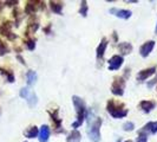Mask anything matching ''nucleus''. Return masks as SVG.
Segmentation results:
<instances>
[{"label":"nucleus","instance_id":"f257e3e1","mask_svg":"<svg viewBox=\"0 0 157 142\" xmlns=\"http://www.w3.org/2000/svg\"><path fill=\"white\" fill-rule=\"evenodd\" d=\"M87 122H89V128H87V134L89 137L92 142H99L101 141V133L99 128L102 126V118L94 117V112L91 110L87 111Z\"/></svg>","mask_w":157,"mask_h":142},{"label":"nucleus","instance_id":"f03ea898","mask_svg":"<svg viewBox=\"0 0 157 142\" xmlns=\"http://www.w3.org/2000/svg\"><path fill=\"white\" fill-rule=\"evenodd\" d=\"M72 102H73V105L77 111V121L75 123H72V128H78L79 126H82V123L85 118V111H86L85 102L78 96H72Z\"/></svg>","mask_w":157,"mask_h":142},{"label":"nucleus","instance_id":"7ed1b4c3","mask_svg":"<svg viewBox=\"0 0 157 142\" xmlns=\"http://www.w3.org/2000/svg\"><path fill=\"white\" fill-rule=\"evenodd\" d=\"M106 109H108V112H109L113 118H121L128 115V110L124 108V104L115 102V101H112V100H110V101L108 102Z\"/></svg>","mask_w":157,"mask_h":142},{"label":"nucleus","instance_id":"20e7f679","mask_svg":"<svg viewBox=\"0 0 157 142\" xmlns=\"http://www.w3.org/2000/svg\"><path fill=\"white\" fill-rule=\"evenodd\" d=\"M124 89H125V81L123 77H115V81L111 85V91L113 95L122 96L124 94Z\"/></svg>","mask_w":157,"mask_h":142},{"label":"nucleus","instance_id":"39448f33","mask_svg":"<svg viewBox=\"0 0 157 142\" xmlns=\"http://www.w3.org/2000/svg\"><path fill=\"white\" fill-rule=\"evenodd\" d=\"M20 96L27 101V103H29L30 107H34V105L38 103L37 95L34 94L33 91H31L29 88H23V89L20 90Z\"/></svg>","mask_w":157,"mask_h":142},{"label":"nucleus","instance_id":"423d86ee","mask_svg":"<svg viewBox=\"0 0 157 142\" xmlns=\"http://www.w3.org/2000/svg\"><path fill=\"white\" fill-rule=\"evenodd\" d=\"M123 57L122 56H113V57H111L110 61H109V70L113 71V70H117L119 69L121 66H122V64H123Z\"/></svg>","mask_w":157,"mask_h":142},{"label":"nucleus","instance_id":"0eeeda50","mask_svg":"<svg viewBox=\"0 0 157 142\" xmlns=\"http://www.w3.org/2000/svg\"><path fill=\"white\" fill-rule=\"evenodd\" d=\"M11 27H12V23L11 22H6V23H4L1 25V27H0V32H1V34L2 36H6L8 39H16V34H13L12 32H11Z\"/></svg>","mask_w":157,"mask_h":142},{"label":"nucleus","instance_id":"6e6552de","mask_svg":"<svg viewBox=\"0 0 157 142\" xmlns=\"http://www.w3.org/2000/svg\"><path fill=\"white\" fill-rule=\"evenodd\" d=\"M155 46V41L154 40H149V41H145L140 49V52H141L142 57H148L150 55V52L152 51V49Z\"/></svg>","mask_w":157,"mask_h":142},{"label":"nucleus","instance_id":"1a4fd4ad","mask_svg":"<svg viewBox=\"0 0 157 142\" xmlns=\"http://www.w3.org/2000/svg\"><path fill=\"white\" fill-rule=\"evenodd\" d=\"M110 13L113 16L122 18V19H129L131 17V11L129 10H117V8H111Z\"/></svg>","mask_w":157,"mask_h":142},{"label":"nucleus","instance_id":"9d476101","mask_svg":"<svg viewBox=\"0 0 157 142\" xmlns=\"http://www.w3.org/2000/svg\"><path fill=\"white\" fill-rule=\"evenodd\" d=\"M156 71V68L155 66H152V68H149V69H144V70L140 71L138 73H137V81H140V82H142V81H145V79L148 78V77H150L154 72Z\"/></svg>","mask_w":157,"mask_h":142},{"label":"nucleus","instance_id":"9b49d317","mask_svg":"<svg viewBox=\"0 0 157 142\" xmlns=\"http://www.w3.org/2000/svg\"><path fill=\"white\" fill-rule=\"evenodd\" d=\"M140 132L145 134H156L157 133V122H149L142 128Z\"/></svg>","mask_w":157,"mask_h":142},{"label":"nucleus","instance_id":"f8f14e48","mask_svg":"<svg viewBox=\"0 0 157 142\" xmlns=\"http://www.w3.org/2000/svg\"><path fill=\"white\" fill-rule=\"evenodd\" d=\"M38 136H39V142H47L50 137V128L47 126H41Z\"/></svg>","mask_w":157,"mask_h":142},{"label":"nucleus","instance_id":"ddd939ff","mask_svg":"<svg viewBox=\"0 0 157 142\" xmlns=\"http://www.w3.org/2000/svg\"><path fill=\"white\" fill-rule=\"evenodd\" d=\"M140 107L144 112H150L156 107V102H154V101H142L140 103Z\"/></svg>","mask_w":157,"mask_h":142},{"label":"nucleus","instance_id":"4468645a","mask_svg":"<svg viewBox=\"0 0 157 142\" xmlns=\"http://www.w3.org/2000/svg\"><path fill=\"white\" fill-rule=\"evenodd\" d=\"M106 46H108V39H106V38H103V39L101 40V44L97 47V58H98V59H102L103 58Z\"/></svg>","mask_w":157,"mask_h":142},{"label":"nucleus","instance_id":"2eb2a0df","mask_svg":"<svg viewBox=\"0 0 157 142\" xmlns=\"http://www.w3.org/2000/svg\"><path fill=\"white\" fill-rule=\"evenodd\" d=\"M118 50H119V52L122 53V55H129V53H131V51H132V45L130 44V43H121L119 45H118Z\"/></svg>","mask_w":157,"mask_h":142},{"label":"nucleus","instance_id":"dca6fc26","mask_svg":"<svg viewBox=\"0 0 157 142\" xmlns=\"http://www.w3.org/2000/svg\"><path fill=\"white\" fill-rule=\"evenodd\" d=\"M80 139H82V135L79 133L78 130H72L69 136H67V139H66V141L67 142H80Z\"/></svg>","mask_w":157,"mask_h":142},{"label":"nucleus","instance_id":"f3484780","mask_svg":"<svg viewBox=\"0 0 157 142\" xmlns=\"http://www.w3.org/2000/svg\"><path fill=\"white\" fill-rule=\"evenodd\" d=\"M25 136L26 137H29V139H33V137H36L37 135H39V130H38V128L36 126L33 127H30L27 130H25Z\"/></svg>","mask_w":157,"mask_h":142},{"label":"nucleus","instance_id":"a211bd4d","mask_svg":"<svg viewBox=\"0 0 157 142\" xmlns=\"http://www.w3.org/2000/svg\"><path fill=\"white\" fill-rule=\"evenodd\" d=\"M50 5H51V10H52L55 13H57V14H60V13H62L63 2H60V1H51Z\"/></svg>","mask_w":157,"mask_h":142},{"label":"nucleus","instance_id":"6ab92c4d","mask_svg":"<svg viewBox=\"0 0 157 142\" xmlns=\"http://www.w3.org/2000/svg\"><path fill=\"white\" fill-rule=\"evenodd\" d=\"M26 79H27V84L29 85H33L36 83V81H37V73H36V71H32V70L27 71Z\"/></svg>","mask_w":157,"mask_h":142},{"label":"nucleus","instance_id":"aec40b11","mask_svg":"<svg viewBox=\"0 0 157 142\" xmlns=\"http://www.w3.org/2000/svg\"><path fill=\"white\" fill-rule=\"evenodd\" d=\"M79 14H80L82 17H86L87 16V4H86V1H82V2H80Z\"/></svg>","mask_w":157,"mask_h":142},{"label":"nucleus","instance_id":"412c9836","mask_svg":"<svg viewBox=\"0 0 157 142\" xmlns=\"http://www.w3.org/2000/svg\"><path fill=\"white\" fill-rule=\"evenodd\" d=\"M36 5H34V2H29L27 5H26V8H25V12L27 13V14H33L34 12H36Z\"/></svg>","mask_w":157,"mask_h":142},{"label":"nucleus","instance_id":"4be33fe9","mask_svg":"<svg viewBox=\"0 0 157 142\" xmlns=\"http://www.w3.org/2000/svg\"><path fill=\"white\" fill-rule=\"evenodd\" d=\"M0 71H1V73H2V75H5V76L7 77V81L10 82V83H13V82H14V76H13V72L4 70V69H1V68H0Z\"/></svg>","mask_w":157,"mask_h":142},{"label":"nucleus","instance_id":"5701e85b","mask_svg":"<svg viewBox=\"0 0 157 142\" xmlns=\"http://www.w3.org/2000/svg\"><path fill=\"white\" fill-rule=\"evenodd\" d=\"M51 117H52V121L56 123L57 128H59V127H60V123H62V120L58 117V110H56L55 114H51Z\"/></svg>","mask_w":157,"mask_h":142},{"label":"nucleus","instance_id":"b1692460","mask_svg":"<svg viewBox=\"0 0 157 142\" xmlns=\"http://www.w3.org/2000/svg\"><path fill=\"white\" fill-rule=\"evenodd\" d=\"M8 52V47L7 45L2 41V40L0 39V56H4V55H6Z\"/></svg>","mask_w":157,"mask_h":142},{"label":"nucleus","instance_id":"393cba45","mask_svg":"<svg viewBox=\"0 0 157 142\" xmlns=\"http://www.w3.org/2000/svg\"><path fill=\"white\" fill-rule=\"evenodd\" d=\"M136 142H148V135L145 134V133L140 132V134H138L137 139H136Z\"/></svg>","mask_w":157,"mask_h":142},{"label":"nucleus","instance_id":"a878e982","mask_svg":"<svg viewBox=\"0 0 157 142\" xmlns=\"http://www.w3.org/2000/svg\"><path fill=\"white\" fill-rule=\"evenodd\" d=\"M123 129H124L125 132H132L135 129V124L132 122H125V123L123 124Z\"/></svg>","mask_w":157,"mask_h":142},{"label":"nucleus","instance_id":"bb28decb","mask_svg":"<svg viewBox=\"0 0 157 142\" xmlns=\"http://www.w3.org/2000/svg\"><path fill=\"white\" fill-rule=\"evenodd\" d=\"M26 46L29 50H34V47H36V41L33 39H29L26 41Z\"/></svg>","mask_w":157,"mask_h":142},{"label":"nucleus","instance_id":"cd10ccee","mask_svg":"<svg viewBox=\"0 0 157 142\" xmlns=\"http://www.w3.org/2000/svg\"><path fill=\"white\" fill-rule=\"evenodd\" d=\"M155 84H157V75H156V77H155V78L151 79V81H149V82H148V84H147V85H148V88H149V89H151V88L154 87Z\"/></svg>","mask_w":157,"mask_h":142},{"label":"nucleus","instance_id":"c85d7f7f","mask_svg":"<svg viewBox=\"0 0 157 142\" xmlns=\"http://www.w3.org/2000/svg\"><path fill=\"white\" fill-rule=\"evenodd\" d=\"M17 58H18V59L20 61V63H21V64H25V61H24V59H23V57H21V56H19V55H18V56H17Z\"/></svg>","mask_w":157,"mask_h":142},{"label":"nucleus","instance_id":"c756f323","mask_svg":"<svg viewBox=\"0 0 157 142\" xmlns=\"http://www.w3.org/2000/svg\"><path fill=\"white\" fill-rule=\"evenodd\" d=\"M50 27H51V26H47L46 29H45V31H46V32H50Z\"/></svg>","mask_w":157,"mask_h":142},{"label":"nucleus","instance_id":"7c9ffc66","mask_svg":"<svg viewBox=\"0 0 157 142\" xmlns=\"http://www.w3.org/2000/svg\"><path fill=\"white\" fill-rule=\"evenodd\" d=\"M1 7H2V5H1V2H0V10H1Z\"/></svg>","mask_w":157,"mask_h":142},{"label":"nucleus","instance_id":"2f4dec72","mask_svg":"<svg viewBox=\"0 0 157 142\" xmlns=\"http://www.w3.org/2000/svg\"><path fill=\"white\" fill-rule=\"evenodd\" d=\"M125 142H132L131 140H128V141H125Z\"/></svg>","mask_w":157,"mask_h":142},{"label":"nucleus","instance_id":"473e14b6","mask_svg":"<svg viewBox=\"0 0 157 142\" xmlns=\"http://www.w3.org/2000/svg\"><path fill=\"white\" fill-rule=\"evenodd\" d=\"M155 31H156V34H157V25H156V30H155Z\"/></svg>","mask_w":157,"mask_h":142}]
</instances>
